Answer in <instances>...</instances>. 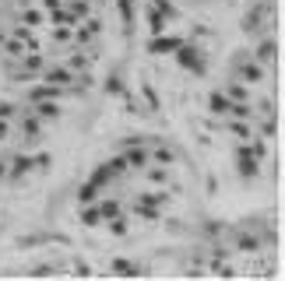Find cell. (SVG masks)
<instances>
[{"label": "cell", "instance_id": "cell-1", "mask_svg": "<svg viewBox=\"0 0 285 281\" xmlns=\"http://www.w3.org/2000/svg\"><path fill=\"white\" fill-rule=\"evenodd\" d=\"M155 50H158V53H162V50H176V39H158Z\"/></svg>", "mask_w": 285, "mask_h": 281}]
</instances>
